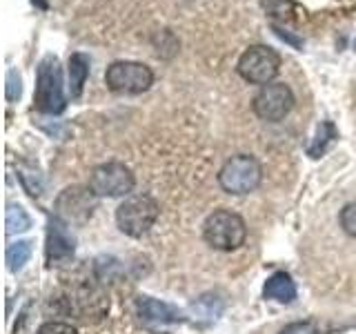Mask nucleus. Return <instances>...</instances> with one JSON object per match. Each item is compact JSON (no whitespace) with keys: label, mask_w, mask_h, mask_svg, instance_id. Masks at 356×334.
<instances>
[{"label":"nucleus","mask_w":356,"mask_h":334,"mask_svg":"<svg viewBox=\"0 0 356 334\" xmlns=\"http://www.w3.org/2000/svg\"><path fill=\"white\" fill-rule=\"evenodd\" d=\"M33 105L40 114H63L67 107L65 89H63V70L60 61L54 54H47L38 63L36 74V94H33Z\"/></svg>","instance_id":"1"},{"label":"nucleus","mask_w":356,"mask_h":334,"mask_svg":"<svg viewBox=\"0 0 356 334\" xmlns=\"http://www.w3.org/2000/svg\"><path fill=\"white\" fill-rule=\"evenodd\" d=\"M203 237L214 250L232 252L238 250L245 243L248 228H245V221L238 214H234L229 209H218L207 216L203 225Z\"/></svg>","instance_id":"2"},{"label":"nucleus","mask_w":356,"mask_h":334,"mask_svg":"<svg viewBox=\"0 0 356 334\" xmlns=\"http://www.w3.org/2000/svg\"><path fill=\"white\" fill-rule=\"evenodd\" d=\"M263 181V167L261 163L248 154L232 156V159L220 167L218 183L227 194H250Z\"/></svg>","instance_id":"3"},{"label":"nucleus","mask_w":356,"mask_h":334,"mask_svg":"<svg viewBox=\"0 0 356 334\" xmlns=\"http://www.w3.org/2000/svg\"><path fill=\"white\" fill-rule=\"evenodd\" d=\"M159 218V203L147 194H134L116 209V223L127 237H143Z\"/></svg>","instance_id":"4"},{"label":"nucleus","mask_w":356,"mask_h":334,"mask_svg":"<svg viewBox=\"0 0 356 334\" xmlns=\"http://www.w3.org/2000/svg\"><path fill=\"white\" fill-rule=\"evenodd\" d=\"M105 83L116 94H143L154 83V72L136 61H116L107 67Z\"/></svg>","instance_id":"5"},{"label":"nucleus","mask_w":356,"mask_h":334,"mask_svg":"<svg viewBox=\"0 0 356 334\" xmlns=\"http://www.w3.org/2000/svg\"><path fill=\"white\" fill-rule=\"evenodd\" d=\"M236 70L241 78L254 85H270L278 70H281V56H278L272 47L265 45H254V47L245 49L238 58Z\"/></svg>","instance_id":"6"},{"label":"nucleus","mask_w":356,"mask_h":334,"mask_svg":"<svg viewBox=\"0 0 356 334\" xmlns=\"http://www.w3.org/2000/svg\"><path fill=\"white\" fill-rule=\"evenodd\" d=\"M134 174L129 172L127 165L122 163H105L98 165L92 172L89 178V189L96 196H107V198H116V196H127L134 189Z\"/></svg>","instance_id":"7"},{"label":"nucleus","mask_w":356,"mask_h":334,"mask_svg":"<svg viewBox=\"0 0 356 334\" xmlns=\"http://www.w3.org/2000/svg\"><path fill=\"white\" fill-rule=\"evenodd\" d=\"M252 107H254L259 118L270 120V122H278L292 111L294 94H292V89H289V85H285V83L263 85L261 92L254 96Z\"/></svg>","instance_id":"8"},{"label":"nucleus","mask_w":356,"mask_h":334,"mask_svg":"<svg viewBox=\"0 0 356 334\" xmlns=\"http://www.w3.org/2000/svg\"><path fill=\"white\" fill-rule=\"evenodd\" d=\"M96 207V194L87 187H67L56 198V218L63 223H85Z\"/></svg>","instance_id":"9"},{"label":"nucleus","mask_w":356,"mask_h":334,"mask_svg":"<svg viewBox=\"0 0 356 334\" xmlns=\"http://www.w3.org/2000/svg\"><path fill=\"white\" fill-rule=\"evenodd\" d=\"M47 263L63 265L74 256V237L60 218H51L47 228Z\"/></svg>","instance_id":"10"},{"label":"nucleus","mask_w":356,"mask_h":334,"mask_svg":"<svg viewBox=\"0 0 356 334\" xmlns=\"http://www.w3.org/2000/svg\"><path fill=\"white\" fill-rule=\"evenodd\" d=\"M136 310H138V317L147 323H178L183 321V312L170 305V303H163V301H156L149 296H140L136 301Z\"/></svg>","instance_id":"11"},{"label":"nucleus","mask_w":356,"mask_h":334,"mask_svg":"<svg viewBox=\"0 0 356 334\" xmlns=\"http://www.w3.org/2000/svg\"><path fill=\"white\" fill-rule=\"evenodd\" d=\"M265 299H272L276 303H292L296 299V285L292 281V276L285 272H276L267 278V283L263 287Z\"/></svg>","instance_id":"12"},{"label":"nucleus","mask_w":356,"mask_h":334,"mask_svg":"<svg viewBox=\"0 0 356 334\" xmlns=\"http://www.w3.org/2000/svg\"><path fill=\"white\" fill-rule=\"evenodd\" d=\"M67 72H70V94L72 98H81L83 87L87 83L89 76V56L76 51L70 56V63H67Z\"/></svg>","instance_id":"13"},{"label":"nucleus","mask_w":356,"mask_h":334,"mask_svg":"<svg viewBox=\"0 0 356 334\" xmlns=\"http://www.w3.org/2000/svg\"><path fill=\"white\" fill-rule=\"evenodd\" d=\"M337 136H339V132H337V127H334V122H330V120L321 122L314 141H312V145L307 148V154L312 156V159H318V156L325 154V150L334 141H337Z\"/></svg>","instance_id":"14"},{"label":"nucleus","mask_w":356,"mask_h":334,"mask_svg":"<svg viewBox=\"0 0 356 334\" xmlns=\"http://www.w3.org/2000/svg\"><path fill=\"white\" fill-rule=\"evenodd\" d=\"M5 225H7V234H9V237H14V234H20V232H27L31 228V218L27 214V209L22 207V205L9 203L7 205Z\"/></svg>","instance_id":"15"},{"label":"nucleus","mask_w":356,"mask_h":334,"mask_svg":"<svg viewBox=\"0 0 356 334\" xmlns=\"http://www.w3.org/2000/svg\"><path fill=\"white\" fill-rule=\"evenodd\" d=\"M31 256V243L29 241H18V243H11L7 248V265L11 272H20L25 263L29 261Z\"/></svg>","instance_id":"16"},{"label":"nucleus","mask_w":356,"mask_h":334,"mask_svg":"<svg viewBox=\"0 0 356 334\" xmlns=\"http://www.w3.org/2000/svg\"><path fill=\"white\" fill-rule=\"evenodd\" d=\"M263 5L267 9V14L272 18H281V20H289L294 14V5L292 0H263Z\"/></svg>","instance_id":"17"},{"label":"nucleus","mask_w":356,"mask_h":334,"mask_svg":"<svg viewBox=\"0 0 356 334\" xmlns=\"http://www.w3.org/2000/svg\"><path fill=\"white\" fill-rule=\"evenodd\" d=\"M40 129H44L54 138H67L72 134V127L63 120H49V118H36L33 120Z\"/></svg>","instance_id":"18"},{"label":"nucleus","mask_w":356,"mask_h":334,"mask_svg":"<svg viewBox=\"0 0 356 334\" xmlns=\"http://www.w3.org/2000/svg\"><path fill=\"white\" fill-rule=\"evenodd\" d=\"M341 228L356 239V203L345 205L341 212Z\"/></svg>","instance_id":"19"},{"label":"nucleus","mask_w":356,"mask_h":334,"mask_svg":"<svg viewBox=\"0 0 356 334\" xmlns=\"http://www.w3.org/2000/svg\"><path fill=\"white\" fill-rule=\"evenodd\" d=\"M20 92H22V87H20V74L16 70H9L7 72V89H5L7 100H18L20 98Z\"/></svg>","instance_id":"20"},{"label":"nucleus","mask_w":356,"mask_h":334,"mask_svg":"<svg viewBox=\"0 0 356 334\" xmlns=\"http://www.w3.org/2000/svg\"><path fill=\"white\" fill-rule=\"evenodd\" d=\"M36 334H78L70 323H60V321H49L44 326L38 328Z\"/></svg>","instance_id":"21"},{"label":"nucleus","mask_w":356,"mask_h":334,"mask_svg":"<svg viewBox=\"0 0 356 334\" xmlns=\"http://www.w3.org/2000/svg\"><path fill=\"white\" fill-rule=\"evenodd\" d=\"M281 334H321L318 328L314 323H307V321H296V323H289L281 330Z\"/></svg>","instance_id":"22"},{"label":"nucleus","mask_w":356,"mask_h":334,"mask_svg":"<svg viewBox=\"0 0 356 334\" xmlns=\"http://www.w3.org/2000/svg\"><path fill=\"white\" fill-rule=\"evenodd\" d=\"M274 31L278 33V36H281L283 40H287V42H292L294 45V47H303V42H300V40H296V38H292V36H289V33H285L283 29H278V27H274Z\"/></svg>","instance_id":"23"},{"label":"nucleus","mask_w":356,"mask_h":334,"mask_svg":"<svg viewBox=\"0 0 356 334\" xmlns=\"http://www.w3.org/2000/svg\"><path fill=\"white\" fill-rule=\"evenodd\" d=\"M38 9H49V0H31Z\"/></svg>","instance_id":"24"},{"label":"nucleus","mask_w":356,"mask_h":334,"mask_svg":"<svg viewBox=\"0 0 356 334\" xmlns=\"http://www.w3.org/2000/svg\"><path fill=\"white\" fill-rule=\"evenodd\" d=\"M354 49H356V40H354Z\"/></svg>","instance_id":"25"}]
</instances>
